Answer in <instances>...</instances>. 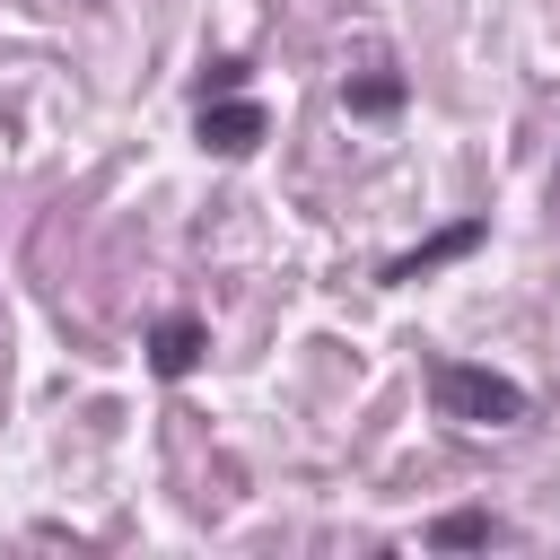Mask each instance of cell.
<instances>
[{
  "label": "cell",
  "mask_w": 560,
  "mask_h": 560,
  "mask_svg": "<svg viewBox=\"0 0 560 560\" xmlns=\"http://www.w3.org/2000/svg\"><path fill=\"white\" fill-rule=\"evenodd\" d=\"M420 376H429V411L455 420V429H516V420L534 411V394H525L516 376L481 368V359H429Z\"/></svg>",
  "instance_id": "6da1fadb"
},
{
  "label": "cell",
  "mask_w": 560,
  "mask_h": 560,
  "mask_svg": "<svg viewBox=\"0 0 560 560\" xmlns=\"http://www.w3.org/2000/svg\"><path fill=\"white\" fill-rule=\"evenodd\" d=\"M192 140H201L210 158H254V149L271 140V105L245 96V88H210V96L192 105Z\"/></svg>",
  "instance_id": "7a4b0ae2"
},
{
  "label": "cell",
  "mask_w": 560,
  "mask_h": 560,
  "mask_svg": "<svg viewBox=\"0 0 560 560\" xmlns=\"http://www.w3.org/2000/svg\"><path fill=\"white\" fill-rule=\"evenodd\" d=\"M201 359H210V315L175 306V315H158V324H149V376L184 385V376H192Z\"/></svg>",
  "instance_id": "3957f363"
},
{
  "label": "cell",
  "mask_w": 560,
  "mask_h": 560,
  "mask_svg": "<svg viewBox=\"0 0 560 560\" xmlns=\"http://www.w3.org/2000/svg\"><path fill=\"white\" fill-rule=\"evenodd\" d=\"M481 236H490L481 219H455V228H438L429 245H411V254H394V262H385V280L402 289V280H420V271H438V262H455V254H472Z\"/></svg>",
  "instance_id": "277c9868"
},
{
  "label": "cell",
  "mask_w": 560,
  "mask_h": 560,
  "mask_svg": "<svg viewBox=\"0 0 560 560\" xmlns=\"http://www.w3.org/2000/svg\"><path fill=\"white\" fill-rule=\"evenodd\" d=\"M420 542H429V551H490V542H516V534H508L490 508H455V516H438Z\"/></svg>",
  "instance_id": "5b68a950"
},
{
  "label": "cell",
  "mask_w": 560,
  "mask_h": 560,
  "mask_svg": "<svg viewBox=\"0 0 560 560\" xmlns=\"http://www.w3.org/2000/svg\"><path fill=\"white\" fill-rule=\"evenodd\" d=\"M402 96H411V88H402V70H394V61H368L359 79H341V105H350V114H394Z\"/></svg>",
  "instance_id": "8992f818"
},
{
  "label": "cell",
  "mask_w": 560,
  "mask_h": 560,
  "mask_svg": "<svg viewBox=\"0 0 560 560\" xmlns=\"http://www.w3.org/2000/svg\"><path fill=\"white\" fill-rule=\"evenodd\" d=\"M551 201H560V175H551Z\"/></svg>",
  "instance_id": "52a82bcc"
}]
</instances>
